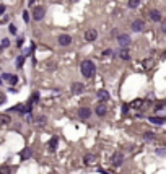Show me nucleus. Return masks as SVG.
Segmentation results:
<instances>
[{
    "label": "nucleus",
    "mask_w": 166,
    "mask_h": 174,
    "mask_svg": "<svg viewBox=\"0 0 166 174\" xmlns=\"http://www.w3.org/2000/svg\"><path fill=\"white\" fill-rule=\"evenodd\" d=\"M96 96H98V99H100V101H103V103H104V101H108V99H109V93L106 91V90H100Z\"/></svg>",
    "instance_id": "obj_12"
},
{
    "label": "nucleus",
    "mask_w": 166,
    "mask_h": 174,
    "mask_svg": "<svg viewBox=\"0 0 166 174\" xmlns=\"http://www.w3.org/2000/svg\"><path fill=\"white\" fill-rule=\"evenodd\" d=\"M29 18H31V17H29V13L25 10V12H23V21H25V23H28V21H29Z\"/></svg>",
    "instance_id": "obj_28"
},
{
    "label": "nucleus",
    "mask_w": 166,
    "mask_h": 174,
    "mask_svg": "<svg viewBox=\"0 0 166 174\" xmlns=\"http://www.w3.org/2000/svg\"><path fill=\"white\" fill-rule=\"evenodd\" d=\"M2 103H5V96H0V104Z\"/></svg>",
    "instance_id": "obj_36"
},
{
    "label": "nucleus",
    "mask_w": 166,
    "mask_h": 174,
    "mask_svg": "<svg viewBox=\"0 0 166 174\" xmlns=\"http://www.w3.org/2000/svg\"><path fill=\"white\" fill-rule=\"evenodd\" d=\"M46 122H47L46 116H39V117L36 119V124L39 125V127H44V125H46Z\"/></svg>",
    "instance_id": "obj_18"
},
{
    "label": "nucleus",
    "mask_w": 166,
    "mask_h": 174,
    "mask_svg": "<svg viewBox=\"0 0 166 174\" xmlns=\"http://www.w3.org/2000/svg\"><path fill=\"white\" fill-rule=\"evenodd\" d=\"M8 33H10V34H13V36H15V34L18 33V29H17V26L13 25V23H10V25H8Z\"/></svg>",
    "instance_id": "obj_22"
},
{
    "label": "nucleus",
    "mask_w": 166,
    "mask_h": 174,
    "mask_svg": "<svg viewBox=\"0 0 166 174\" xmlns=\"http://www.w3.org/2000/svg\"><path fill=\"white\" fill-rule=\"evenodd\" d=\"M90 116H91V111H90V108H85V106H83V108L78 109V117H80L82 120H88V119H90Z\"/></svg>",
    "instance_id": "obj_6"
},
{
    "label": "nucleus",
    "mask_w": 166,
    "mask_h": 174,
    "mask_svg": "<svg viewBox=\"0 0 166 174\" xmlns=\"http://www.w3.org/2000/svg\"><path fill=\"white\" fill-rule=\"evenodd\" d=\"M0 85H2V77H0Z\"/></svg>",
    "instance_id": "obj_39"
},
{
    "label": "nucleus",
    "mask_w": 166,
    "mask_h": 174,
    "mask_svg": "<svg viewBox=\"0 0 166 174\" xmlns=\"http://www.w3.org/2000/svg\"><path fill=\"white\" fill-rule=\"evenodd\" d=\"M93 161H95V156L93 155H85V158H83V163L85 164H91Z\"/></svg>",
    "instance_id": "obj_19"
},
{
    "label": "nucleus",
    "mask_w": 166,
    "mask_h": 174,
    "mask_svg": "<svg viewBox=\"0 0 166 174\" xmlns=\"http://www.w3.org/2000/svg\"><path fill=\"white\" fill-rule=\"evenodd\" d=\"M143 28H145V23H143V20H135V21L132 23V31H135V33H140Z\"/></svg>",
    "instance_id": "obj_9"
},
{
    "label": "nucleus",
    "mask_w": 166,
    "mask_h": 174,
    "mask_svg": "<svg viewBox=\"0 0 166 174\" xmlns=\"http://www.w3.org/2000/svg\"><path fill=\"white\" fill-rule=\"evenodd\" d=\"M129 109H130L129 104H124V106H122V114H127V112H129Z\"/></svg>",
    "instance_id": "obj_29"
},
{
    "label": "nucleus",
    "mask_w": 166,
    "mask_h": 174,
    "mask_svg": "<svg viewBox=\"0 0 166 174\" xmlns=\"http://www.w3.org/2000/svg\"><path fill=\"white\" fill-rule=\"evenodd\" d=\"M106 112H108V108H106L104 104H100V106H96V114H98L100 117H103L104 114H106Z\"/></svg>",
    "instance_id": "obj_14"
},
{
    "label": "nucleus",
    "mask_w": 166,
    "mask_h": 174,
    "mask_svg": "<svg viewBox=\"0 0 166 174\" xmlns=\"http://www.w3.org/2000/svg\"><path fill=\"white\" fill-rule=\"evenodd\" d=\"M138 3H140V0H129V8H137L138 7Z\"/></svg>",
    "instance_id": "obj_23"
},
{
    "label": "nucleus",
    "mask_w": 166,
    "mask_h": 174,
    "mask_svg": "<svg viewBox=\"0 0 166 174\" xmlns=\"http://www.w3.org/2000/svg\"><path fill=\"white\" fill-rule=\"evenodd\" d=\"M31 155H33V150H31V148H25L23 151H21V158H23V160L31 158Z\"/></svg>",
    "instance_id": "obj_17"
},
{
    "label": "nucleus",
    "mask_w": 166,
    "mask_h": 174,
    "mask_svg": "<svg viewBox=\"0 0 166 174\" xmlns=\"http://www.w3.org/2000/svg\"><path fill=\"white\" fill-rule=\"evenodd\" d=\"M10 78V73H3L2 75V80H8Z\"/></svg>",
    "instance_id": "obj_33"
},
{
    "label": "nucleus",
    "mask_w": 166,
    "mask_h": 174,
    "mask_svg": "<svg viewBox=\"0 0 166 174\" xmlns=\"http://www.w3.org/2000/svg\"><path fill=\"white\" fill-rule=\"evenodd\" d=\"M163 28H165V29H163V31H165V33H166V21H165V23H163Z\"/></svg>",
    "instance_id": "obj_37"
},
{
    "label": "nucleus",
    "mask_w": 166,
    "mask_h": 174,
    "mask_svg": "<svg viewBox=\"0 0 166 174\" xmlns=\"http://www.w3.org/2000/svg\"><path fill=\"white\" fill-rule=\"evenodd\" d=\"M163 109H166V104H161V103H160V104H156V108H155V111H156V112H161Z\"/></svg>",
    "instance_id": "obj_26"
},
{
    "label": "nucleus",
    "mask_w": 166,
    "mask_h": 174,
    "mask_svg": "<svg viewBox=\"0 0 166 174\" xmlns=\"http://www.w3.org/2000/svg\"><path fill=\"white\" fill-rule=\"evenodd\" d=\"M34 3V0H29V5H33Z\"/></svg>",
    "instance_id": "obj_38"
},
{
    "label": "nucleus",
    "mask_w": 166,
    "mask_h": 174,
    "mask_svg": "<svg viewBox=\"0 0 166 174\" xmlns=\"http://www.w3.org/2000/svg\"><path fill=\"white\" fill-rule=\"evenodd\" d=\"M111 54H112V50H111V49H106V50H104V52H103L101 55H103V57H109Z\"/></svg>",
    "instance_id": "obj_30"
},
{
    "label": "nucleus",
    "mask_w": 166,
    "mask_h": 174,
    "mask_svg": "<svg viewBox=\"0 0 166 174\" xmlns=\"http://www.w3.org/2000/svg\"><path fill=\"white\" fill-rule=\"evenodd\" d=\"M72 95H82L83 93V90H85V86H83V83H80V81H75L73 85H72Z\"/></svg>",
    "instance_id": "obj_8"
},
{
    "label": "nucleus",
    "mask_w": 166,
    "mask_h": 174,
    "mask_svg": "<svg viewBox=\"0 0 166 174\" xmlns=\"http://www.w3.org/2000/svg\"><path fill=\"white\" fill-rule=\"evenodd\" d=\"M10 46V39H7V37H5V39H2V49H3V47H8Z\"/></svg>",
    "instance_id": "obj_27"
},
{
    "label": "nucleus",
    "mask_w": 166,
    "mask_h": 174,
    "mask_svg": "<svg viewBox=\"0 0 166 174\" xmlns=\"http://www.w3.org/2000/svg\"><path fill=\"white\" fill-rule=\"evenodd\" d=\"M44 17H46V7H42V5L34 7V10H33V18H34V20L41 21Z\"/></svg>",
    "instance_id": "obj_2"
},
{
    "label": "nucleus",
    "mask_w": 166,
    "mask_h": 174,
    "mask_svg": "<svg viewBox=\"0 0 166 174\" xmlns=\"http://www.w3.org/2000/svg\"><path fill=\"white\" fill-rule=\"evenodd\" d=\"M7 21H8V17H3L2 20H0V23H7Z\"/></svg>",
    "instance_id": "obj_35"
},
{
    "label": "nucleus",
    "mask_w": 166,
    "mask_h": 174,
    "mask_svg": "<svg viewBox=\"0 0 166 174\" xmlns=\"http://www.w3.org/2000/svg\"><path fill=\"white\" fill-rule=\"evenodd\" d=\"M150 20L151 21H161V13L158 10H151L150 12Z\"/></svg>",
    "instance_id": "obj_13"
},
{
    "label": "nucleus",
    "mask_w": 166,
    "mask_h": 174,
    "mask_svg": "<svg viewBox=\"0 0 166 174\" xmlns=\"http://www.w3.org/2000/svg\"><path fill=\"white\" fill-rule=\"evenodd\" d=\"M59 44L64 46V47L70 46L72 44V36L70 34H60V36H59Z\"/></svg>",
    "instance_id": "obj_5"
},
{
    "label": "nucleus",
    "mask_w": 166,
    "mask_h": 174,
    "mask_svg": "<svg viewBox=\"0 0 166 174\" xmlns=\"http://www.w3.org/2000/svg\"><path fill=\"white\" fill-rule=\"evenodd\" d=\"M80 70H82V75L85 78H93L95 73H96V65H95L93 60L86 59V60H83V62L80 64Z\"/></svg>",
    "instance_id": "obj_1"
},
{
    "label": "nucleus",
    "mask_w": 166,
    "mask_h": 174,
    "mask_svg": "<svg viewBox=\"0 0 166 174\" xmlns=\"http://www.w3.org/2000/svg\"><path fill=\"white\" fill-rule=\"evenodd\" d=\"M70 2H77V0H70Z\"/></svg>",
    "instance_id": "obj_40"
},
{
    "label": "nucleus",
    "mask_w": 166,
    "mask_h": 174,
    "mask_svg": "<svg viewBox=\"0 0 166 174\" xmlns=\"http://www.w3.org/2000/svg\"><path fill=\"white\" fill-rule=\"evenodd\" d=\"M148 120L151 124H156V125H163L166 122V119H163V117H150Z\"/></svg>",
    "instance_id": "obj_15"
},
{
    "label": "nucleus",
    "mask_w": 166,
    "mask_h": 174,
    "mask_svg": "<svg viewBox=\"0 0 166 174\" xmlns=\"http://www.w3.org/2000/svg\"><path fill=\"white\" fill-rule=\"evenodd\" d=\"M117 55H119L122 60H129L130 59V54H129V49H127V47H122V49L117 52Z\"/></svg>",
    "instance_id": "obj_10"
},
{
    "label": "nucleus",
    "mask_w": 166,
    "mask_h": 174,
    "mask_svg": "<svg viewBox=\"0 0 166 174\" xmlns=\"http://www.w3.org/2000/svg\"><path fill=\"white\" fill-rule=\"evenodd\" d=\"M8 83H10V86H15V85L18 83V77H17V75H10Z\"/></svg>",
    "instance_id": "obj_20"
},
{
    "label": "nucleus",
    "mask_w": 166,
    "mask_h": 174,
    "mask_svg": "<svg viewBox=\"0 0 166 174\" xmlns=\"http://www.w3.org/2000/svg\"><path fill=\"white\" fill-rule=\"evenodd\" d=\"M5 13V5H0V15H3Z\"/></svg>",
    "instance_id": "obj_34"
},
{
    "label": "nucleus",
    "mask_w": 166,
    "mask_h": 174,
    "mask_svg": "<svg viewBox=\"0 0 166 174\" xmlns=\"http://www.w3.org/2000/svg\"><path fill=\"white\" fill-rule=\"evenodd\" d=\"M10 122H12V119L7 114H0V125H8Z\"/></svg>",
    "instance_id": "obj_16"
},
{
    "label": "nucleus",
    "mask_w": 166,
    "mask_h": 174,
    "mask_svg": "<svg viewBox=\"0 0 166 174\" xmlns=\"http://www.w3.org/2000/svg\"><path fill=\"white\" fill-rule=\"evenodd\" d=\"M57 143H59V138H57V137H52V138H50V142H49V146H47L50 153H54L55 150H57Z\"/></svg>",
    "instance_id": "obj_11"
},
{
    "label": "nucleus",
    "mask_w": 166,
    "mask_h": 174,
    "mask_svg": "<svg viewBox=\"0 0 166 174\" xmlns=\"http://www.w3.org/2000/svg\"><path fill=\"white\" fill-rule=\"evenodd\" d=\"M111 163L114 166H120L122 163H124V155L120 153V151H116V153L112 155V160H111Z\"/></svg>",
    "instance_id": "obj_4"
},
{
    "label": "nucleus",
    "mask_w": 166,
    "mask_h": 174,
    "mask_svg": "<svg viewBox=\"0 0 166 174\" xmlns=\"http://www.w3.org/2000/svg\"><path fill=\"white\" fill-rule=\"evenodd\" d=\"M117 42H119L120 47H127L132 42V39H130L129 34H117Z\"/></svg>",
    "instance_id": "obj_3"
},
{
    "label": "nucleus",
    "mask_w": 166,
    "mask_h": 174,
    "mask_svg": "<svg viewBox=\"0 0 166 174\" xmlns=\"http://www.w3.org/2000/svg\"><path fill=\"white\" fill-rule=\"evenodd\" d=\"M23 42H25V39H23V37H20V39L17 41V46H18V47H21V46H23Z\"/></svg>",
    "instance_id": "obj_32"
},
{
    "label": "nucleus",
    "mask_w": 166,
    "mask_h": 174,
    "mask_svg": "<svg viewBox=\"0 0 166 174\" xmlns=\"http://www.w3.org/2000/svg\"><path fill=\"white\" fill-rule=\"evenodd\" d=\"M23 64H25V55H18V59H17V68H21Z\"/></svg>",
    "instance_id": "obj_21"
},
{
    "label": "nucleus",
    "mask_w": 166,
    "mask_h": 174,
    "mask_svg": "<svg viewBox=\"0 0 166 174\" xmlns=\"http://www.w3.org/2000/svg\"><path fill=\"white\" fill-rule=\"evenodd\" d=\"M156 155H166V148H158L156 150Z\"/></svg>",
    "instance_id": "obj_31"
},
{
    "label": "nucleus",
    "mask_w": 166,
    "mask_h": 174,
    "mask_svg": "<svg viewBox=\"0 0 166 174\" xmlns=\"http://www.w3.org/2000/svg\"><path fill=\"white\" fill-rule=\"evenodd\" d=\"M96 37H98V31L96 29H88L86 33H85V41H88V42L96 41Z\"/></svg>",
    "instance_id": "obj_7"
},
{
    "label": "nucleus",
    "mask_w": 166,
    "mask_h": 174,
    "mask_svg": "<svg viewBox=\"0 0 166 174\" xmlns=\"http://www.w3.org/2000/svg\"><path fill=\"white\" fill-rule=\"evenodd\" d=\"M0 174H12V169H10L8 166H2V169H0Z\"/></svg>",
    "instance_id": "obj_25"
},
{
    "label": "nucleus",
    "mask_w": 166,
    "mask_h": 174,
    "mask_svg": "<svg viewBox=\"0 0 166 174\" xmlns=\"http://www.w3.org/2000/svg\"><path fill=\"white\" fill-rule=\"evenodd\" d=\"M143 138H145V140H153L155 133L153 132H145V133H143Z\"/></svg>",
    "instance_id": "obj_24"
}]
</instances>
